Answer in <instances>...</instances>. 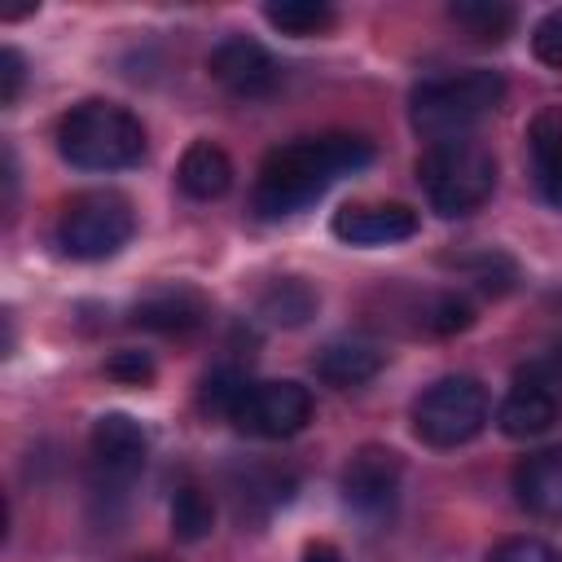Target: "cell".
Segmentation results:
<instances>
[{"mask_svg":"<svg viewBox=\"0 0 562 562\" xmlns=\"http://www.w3.org/2000/svg\"><path fill=\"white\" fill-rule=\"evenodd\" d=\"M369 158H373V145L364 136H347V132L277 145L255 171L250 202L263 220H285V215L312 206L334 180L360 171Z\"/></svg>","mask_w":562,"mask_h":562,"instance_id":"1","label":"cell"},{"mask_svg":"<svg viewBox=\"0 0 562 562\" xmlns=\"http://www.w3.org/2000/svg\"><path fill=\"white\" fill-rule=\"evenodd\" d=\"M57 149L79 171H123L145 158V127L114 101H79L57 123Z\"/></svg>","mask_w":562,"mask_h":562,"instance_id":"2","label":"cell"},{"mask_svg":"<svg viewBox=\"0 0 562 562\" xmlns=\"http://www.w3.org/2000/svg\"><path fill=\"white\" fill-rule=\"evenodd\" d=\"M417 184H422V193H426L435 215L457 220V215L479 211L492 198V189H496V158L474 136L435 140L417 158Z\"/></svg>","mask_w":562,"mask_h":562,"instance_id":"3","label":"cell"},{"mask_svg":"<svg viewBox=\"0 0 562 562\" xmlns=\"http://www.w3.org/2000/svg\"><path fill=\"white\" fill-rule=\"evenodd\" d=\"M505 101V79L496 70H461L443 79H426L408 97V123L422 140H452L470 136L474 123H483Z\"/></svg>","mask_w":562,"mask_h":562,"instance_id":"4","label":"cell"},{"mask_svg":"<svg viewBox=\"0 0 562 562\" xmlns=\"http://www.w3.org/2000/svg\"><path fill=\"white\" fill-rule=\"evenodd\" d=\"M136 233V211L123 193L114 189H88V193H75L57 220V246L61 255L70 259H83V263H97V259H110L119 255Z\"/></svg>","mask_w":562,"mask_h":562,"instance_id":"5","label":"cell"},{"mask_svg":"<svg viewBox=\"0 0 562 562\" xmlns=\"http://www.w3.org/2000/svg\"><path fill=\"white\" fill-rule=\"evenodd\" d=\"M487 426V391L470 373H448L413 400V435L430 448H461Z\"/></svg>","mask_w":562,"mask_h":562,"instance_id":"6","label":"cell"},{"mask_svg":"<svg viewBox=\"0 0 562 562\" xmlns=\"http://www.w3.org/2000/svg\"><path fill=\"white\" fill-rule=\"evenodd\" d=\"M312 422V391L294 378H268V382H250L233 426L259 439H290Z\"/></svg>","mask_w":562,"mask_h":562,"instance_id":"7","label":"cell"},{"mask_svg":"<svg viewBox=\"0 0 562 562\" xmlns=\"http://www.w3.org/2000/svg\"><path fill=\"white\" fill-rule=\"evenodd\" d=\"M88 452H92V470L105 487H127L140 465H145V452H149V435L136 417L127 413H101L92 422V435H88Z\"/></svg>","mask_w":562,"mask_h":562,"instance_id":"8","label":"cell"},{"mask_svg":"<svg viewBox=\"0 0 562 562\" xmlns=\"http://www.w3.org/2000/svg\"><path fill=\"white\" fill-rule=\"evenodd\" d=\"M400 479H404L400 452L378 448V443H364V448L351 452V461L342 465V501H347L356 514H364V518L391 514V505L400 501Z\"/></svg>","mask_w":562,"mask_h":562,"instance_id":"9","label":"cell"},{"mask_svg":"<svg viewBox=\"0 0 562 562\" xmlns=\"http://www.w3.org/2000/svg\"><path fill=\"white\" fill-rule=\"evenodd\" d=\"M206 70H211V79L215 83H224L233 97H263V92H272L277 88V61H272V53L259 44V40H250V35H228V40H220L215 48H211V57H206Z\"/></svg>","mask_w":562,"mask_h":562,"instance_id":"10","label":"cell"},{"mask_svg":"<svg viewBox=\"0 0 562 562\" xmlns=\"http://www.w3.org/2000/svg\"><path fill=\"white\" fill-rule=\"evenodd\" d=\"M329 228L347 246H395L417 233V211L404 202H347L334 211Z\"/></svg>","mask_w":562,"mask_h":562,"instance_id":"11","label":"cell"},{"mask_svg":"<svg viewBox=\"0 0 562 562\" xmlns=\"http://www.w3.org/2000/svg\"><path fill=\"white\" fill-rule=\"evenodd\" d=\"M514 496L536 518H562V448H540L514 465Z\"/></svg>","mask_w":562,"mask_h":562,"instance_id":"12","label":"cell"},{"mask_svg":"<svg viewBox=\"0 0 562 562\" xmlns=\"http://www.w3.org/2000/svg\"><path fill=\"white\" fill-rule=\"evenodd\" d=\"M558 422V395L536 382V378H522L509 386V395L501 400L496 408V426L509 435V439H536L544 435L549 426Z\"/></svg>","mask_w":562,"mask_h":562,"instance_id":"13","label":"cell"},{"mask_svg":"<svg viewBox=\"0 0 562 562\" xmlns=\"http://www.w3.org/2000/svg\"><path fill=\"white\" fill-rule=\"evenodd\" d=\"M527 154H531V176H536L540 198L562 211V110L558 105H549L531 119Z\"/></svg>","mask_w":562,"mask_h":562,"instance_id":"14","label":"cell"},{"mask_svg":"<svg viewBox=\"0 0 562 562\" xmlns=\"http://www.w3.org/2000/svg\"><path fill=\"white\" fill-rule=\"evenodd\" d=\"M382 351L373 342H360V338H338L329 342L321 356H316V378L325 386H338V391H351V386H364L382 373Z\"/></svg>","mask_w":562,"mask_h":562,"instance_id":"15","label":"cell"},{"mask_svg":"<svg viewBox=\"0 0 562 562\" xmlns=\"http://www.w3.org/2000/svg\"><path fill=\"white\" fill-rule=\"evenodd\" d=\"M176 180L189 198L198 202H211V198H224L228 184H233V162L220 145L211 140H193L184 154H180V167H176Z\"/></svg>","mask_w":562,"mask_h":562,"instance_id":"16","label":"cell"},{"mask_svg":"<svg viewBox=\"0 0 562 562\" xmlns=\"http://www.w3.org/2000/svg\"><path fill=\"white\" fill-rule=\"evenodd\" d=\"M132 321L140 329H158V334H184L202 321V299L189 294V290H162V294H149L145 303H136Z\"/></svg>","mask_w":562,"mask_h":562,"instance_id":"17","label":"cell"},{"mask_svg":"<svg viewBox=\"0 0 562 562\" xmlns=\"http://www.w3.org/2000/svg\"><path fill=\"white\" fill-rule=\"evenodd\" d=\"M312 312H316V290H312L307 281H299V277L272 281V285L263 290V299H259V316L272 321V325H285V329L303 325Z\"/></svg>","mask_w":562,"mask_h":562,"instance_id":"18","label":"cell"},{"mask_svg":"<svg viewBox=\"0 0 562 562\" xmlns=\"http://www.w3.org/2000/svg\"><path fill=\"white\" fill-rule=\"evenodd\" d=\"M448 18H452L465 35L483 40V44H501V40L514 31V9L501 4V0H457V4L448 9Z\"/></svg>","mask_w":562,"mask_h":562,"instance_id":"19","label":"cell"},{"mask_svg":"<svg viewBox=\"0 0 562 562\" xmlns=\"http://www.w3.org/2000/svg\"><path fill=\"white\" fill-rule=\"evenodd\" d=\"M268 26H277L281 35H321L334 26V9L316 4V0H268L263 4Z\"/></svg>","mask_w":562,"mask_h":562,"instance_id":"20","label":"cell"},{"mask_svg":"<svg viewBox=\"0 0 562 562\" xmlns=\"http://www.w3.org/2000/svg\"><path fill=\"white\" fill-rule=\"evenodd\" d=\"M211 527H215V505H211V496H206L202 487H193V483L180 487L176 501H171V531H176V540L198 544V540L211 536Z\"/></svg>","mask_w":562,"mask_h":562,"instance_id":"21","label":"cell"},{"mask_svg":"<svg viewBox=\"0 0 562 562\" xmlns=\"http://www.w3.org/2000/svg\"><path fill=\"white\" fill-rule=\"evenodd\" d=\"M246 386H250V378H246L241 369L220 364V369H211V373L202 378V408H206V413H220V417L233 422V413H237Z\"/></svg>","mask_w":562,"mask_h":562,"instance_id":"22","label":"cell"},{"mask_svg":"<svg viewBox=\"0 0 562 562\" xmlns=\"http://www.w3.org/2000/svg\"><path fill=\"white\" fill-rule=\"evenodd\" d=\"M487 562H562V553L540 536H505L487 553Z\"/></svg>","mask_w":562,"mask_h":562,"instance_id":"23","label":"cell"},{"mask_svg":"<svg viewBox=\"0 0 562 562\" xmlns=\"http://www.w3.org/2000/svg\"><path fill=\"white\" fill-rule=\"evenodd\" d=\"M470 321H474V312H470V303L457 299V294H439V299L426 307V325H430L435 334H457V329H465Z\"/></svg>","mask_w":562,"mask_h":562,"instance_id":"24","label":"cell"},{"mask_svg":"<svg viewBox=\"0 0 562 562\" xmlns=\"http://www.w3.org/2000/svg\"><path fill=\"white\" fill-rule=\"evenodd\" d=\"M531 48H536V57H540L544 66H562V9H553V13H544V18L536 22Z\"/></svg>","mask_w":562,"mask_h":562,"instance_id":"25","label":"cell"},{"mask_svg":"<svg viewBox=\"0 0 562 562\" xmlns=\"http://www.w3.org/2000/svg\"><path fill=\"white\" fill-rule=\"evenodd\" d=\"M105 373H110V378H119V382L140 386V382H149V378H154V360H149L145 351H114V356L105 360Z\"/></svg>","mask_w":562,"mask_h":562,"instance_id":"26","label":"cell"},{"mask_svg":"<svg viewBox=\"0 0 562 562\" xmlns=\"http://www.w3.org/2000/svg\"><path fill=\"white\" fill-rule=\"evenodd\" d=\"M22 83H26V61L18 48H0V105H13L22 97Z\"/></svg>","mask_w":562,"mask_h":562,"instance_id":"27","label":"cell"},{"mask_svg":"<svg viewBox=\"0 0 562 562\" xmlns=\"http://www.w3.org/2000/svg\"><path fill=\"white\" fill-rule=\"evenodd\" d=\"M303 562H342V553H338L329 540H312V544L303 549Z\"/></svg>","mask_w":562,"mask_h":562,"instance_id":"28","label":"cell"},{"mask_svg":"<svg viewBox=\"0 0 562 562\" xmlns=\"http://www.w3.org/2000/svg\"><path fill=\"white\" fill-rule=\"evenodd\" d=\"M136 562H162V558H136Z\"/></svg>","mask_w":562,"mask_h":562,"instance_id":"29","label":"cell"}]
</instances>
